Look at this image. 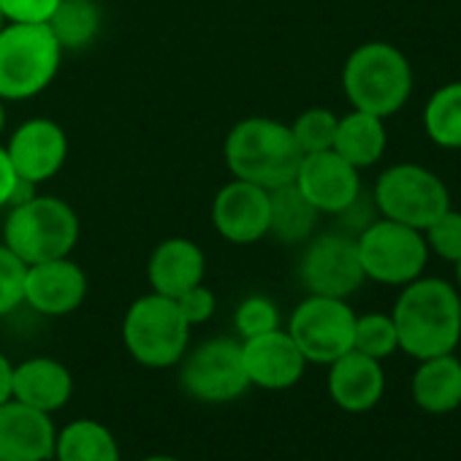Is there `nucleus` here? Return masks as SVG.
<instances>
[{"label":"nucleus","mask_w":461,"mask_h":461,"mask_svg":"<svg viewBox=\"0 0 461 461\" xmlns=\"http://www.w3.org/2000/svg\"><path fill=\"white\" fill-rule=\"evenodd\" d=\"M17 185V171L6 155V147L0 144V209H9V201H12V190Z\"/></svg>","instance_id":"obj_34"},{"label":"nucleus","mask_w":461,"mask_h":461,"mask_svg":"<svg viewBox=\"0 0 461 461\" xmlns=\"http://www.w3.org/2000/svg\"><path fill=\"white\" fill-rule=\"evenodd\" d=\"M423 131L437 147L461 149V82H447L429 95Z\"/></svg>","instance_id":"obj_26"},{"label":"nucleus","mask_w":461,"mask_h":461,"mask_svg":"<svg viewBox=\"0 0 461 461\" xmlns=\"http://www.w3.org/2000/svg\"><path fill=\"white\" fill-rule=\"evenodd\" d=\"M141 461H182V458H176V456H147Z\"/></svg>","instance_id":"obj_37"},{"label":"nucleus","mask_w":461,"mask_h":461,"mask_svg":"<svg viewBox=\"0 0 461 461\" xmlns=\"http://www.w3.org/2000/svg\"><path fill=\"white\" fill-rule=\"evenodd\" d=\"M356 312L348 299L307 296L288 318V334L299 345L307 364H331L353 350Z\"/></svg>","instance_id":"obj_10"},{"label":"nucleus","mask_w":461,"mask_h":461,"mask_svg":"<svg viewBox=\"0 0 461 461\" xmlns=\"http://www.w3.org/2000/svg\"><path fill=\"white\" fill-rule=\"evenodd\" d=\"M372 203L380 217L426 230L445 209H450L447 185L418 163L388 166L372 190Z\"/></svg>","instance_id":"obj_8"},{"label":"nucleus","mask_w":461,"mask_h":461,"mask_svg":"<svg viewBox=\"0 0 461 461\" xmlns=\"http://www.w3.org/2000/svg\"><path fill=\"white\" fill-rule=\"evenodd\" d=\"M190 329L176 299L147 294L139 296L122 318V345L141 366L168 369L187 353Z\"/></svg>","instance_id":"obj_6"},{"label":"nucleus","mask_w":461,"mask_h":461,"mask_svg":"<svg viewBox=\"0 0 461 461\" xmlns=\"http://www.w3.org/2000/svg\"><path fill=\"white\" fill-rule=\"evenodd\" d=\"M423 240L429 253L439 256L447 264H456L461 258V212L458 209H445L426 230Z\"/></svg>","instance_id":"obj_30"},{"label":"nucleus","mask_w":461,"mask_h":461,"mask_svg":"<svg viewBox=\"0 0 461 461\" xmlns=\"http://www.w3.org/2000/svg\"><path fill=\"white\" fill-rule=\"evenodd\" d=\"M337 122H339V117L331 109L312 106V109H304L291 122V131H294V139H296L299 149L304 155H310V152H323V149L334 147Z\"/></svg>","instance_id":"obj_28"},{"label":"nucleus","mask_w":461,"mask_h":461,"mask_svg":"<svg viewBox=\"0 0 461 461\" xmlns=\"http://www.w3.org/2000/svg\"><path fill=\"white\" fill-rule=\"evenodd\" d=\"M385 147H388V131H385L383 117L358 112V109L339 117L331 149L339 158H345L350 166H356L358 171L380 163V158L385 155Z\"/></svg>","instance_id":"obj_22"},{"label":"nucleus","mask_w":461,"mask_h":461,"mask_svg":"<svg viewBox=\"0 0 461 461\" xmlns=\"http://www.w3.org/2000/svg\"><path fill=\"white\" fill-rule=\"evenodd\" d=\"M412 402L431 415H447L461 407V361L453 353L423 358L412 375Z\"/></svg>","instance_id":"obj_21"},{"label":"nucleus","mask_w":461,"mask_h":461,"mask_svg":"<svg viewBox=\"0 0 461 461\" xmlns=\"http://www.w3.org/2000/svg\"><path fill=\"white\" fill-rule=\"evenodd\" d=\"M6 131V101L0 98V133Z\"/></svg>","instance_id":"obj_36"},{"label":"nucleus","mask_w":461,"mask_h":461,"mask_svg":"<svg viewBox=\"0 0 461 461\" xmlns=\"http://www.w3.org/2000/svg\"><path fill=\"white\" fill-rule=\"evenodd\" d=\"M79 214L58 195H33L9 206L4 220V242L23 264L66 258L79 242Z\"/></svg>","instance_id":"obj_4"},{"label":"nucleus","mask_w":461,"mask_h":461,"mask_svg":"<svg viewBox=\"0 0 461 461\" xmlns=\"http://www.w3.org/2000/svg\"><path fill=\"white\" fill-rule=\"evenodd\" d=\"M399 350L423 361L453 353L461 342V294L439 277H418L402 285L391 310Z\"/></svg>","instance_id":"obj_1"},{"label":"nucleus","mask_w":461,"mask_h":461,"mask_svg":"<svg viewBox=\"0 0 461 461\" xmlns=\"http://www.w3.org/2000/svg\"><path fill=\"white\" fill-rule=\"evenodd\" d=\"M242 364L250 385L264 391H288L307 369V358L285 329L242 339Z\"/></svg>","instance_id":"obj_16"},{"label":"nucleus","mask_w":461,"mask_h":461,"mask_svg":"<svg viewBox=\"0 0 461 461\" xmlns=\"http://www.w3.org/2000/svg\"><path fill=\"white\" fill-rule=\"evenodd\" d=\"M356 248L366 280L399 288L418 280L431 256L423 230L388 217L372 220L361 234H356Z\"/></svg>","instance_id":"obj_7"},{"label":"nucleus","mask_w":461,"mask_h":461,"mask_svg":"<svg viewBox=\"0 0 461 461\" xmlns=\"http://www.w3.org/2000/svg\"><path fill=\"white\" fill-rule=\"evenodd\" d=\"M63 47L50 25L6 23L0 28V98L31 101L58 77Z\"/></svg>","instance_id":"obj_5"},{"label":"nucleus","mask_w":461,"mask_h":461,"mask_svg":"<svg viewBox=\"0 0 461 461\" xmlns=\"http://www.w3.org/2000/svg\"><path fill=\"white\" fill-rule=\"evenodd\" d=\"M321 212L288 182L269 190V237L283 245H302L315 234Z\"/></svg>","instance_id":"obj_23"},{"label":"nucleus","mask_w":461,"mask_h":461,"mask_svg":"<svg viewBox=\"0 0 461 461\" xmlns=\"http://www.w3.org/2000/svg\"><path fill=\"white\" fill-rule=\"evenodd\" d=\"M58 429L50 412L9 399L0 404V461L55 458Z\"/></svg>","instance_id":"obj_17"},{"label":"nucleus","mask_w":461,"mask_h":461,"mask_svg":"<svg viewBox=\"0 0 461 461\" xmlns=\"http://www.w3.org/2000/svg\"><path fill=\"white\" fill-rule=\"evenodd\" d=\"M179 383L187 396L203 404H228L253 385L242 364V342L212 337L187 350L179 361Z\"/></svg>","instance_id":"obj_9"},{"label":"nucleus","mask_w":461,"mask_h":461,"mask_svg":"<svg viewBox=\"0 0 461 461\" xmlns=\"http://www.w3.org/2000/svg\"><path fill=\"white\" fill-rule=\"evenodd\" d=\"M209 220L230 245H256L269 237V190L245 179H230L212 198Z\"/></svg>","instance_id":"obj_12"},{"label":"nucleus","mask_w":461,"mask_h":461,"mask_svg":"<svg viewBox=\"0 0 461 461\" xmlns=\"http://www.w3.org/2000/svg\"><path fill=\"white\" fill-rule=\"evenodd\" d=\"M299 280L304 291L312 296H334V299L353 296L366 283L356 237L350 234L310 237L299 258Z\"/></svg>","instance_id":"obj_11"},{"label":"nucleus","mask_w":461,"mask_h":461,"mask_svg":"<svg viewBox=\"0 0 461 461\" xmlns=\"http://www.w3.org/2000/svg\"><path fill=\"white\" fill-rule=\"evenodd\" d=\"M60 0H0V12L6 23H31L44 25L55 14Z\"/></svg>","instance_id":"obj_32"},{"label":"nucleus","mask_w":461,"mask_h":461,"mask_svg":"<svg viewBox=\"0 0 461 461\" xmlns=\"http://www.w3.org/2000/svg\"><path fill=\"white\" fill-rule=\"evenodd\" d=\"M294 185L321 214H342L361 195L358 168L334 149L304 155Z\"/></svg>","instance_id":"obj_14"},{"label":"nucleus","mask_w":461,"mask_h":461,"mask_svg":"<svg viewBox=\"0 0 461 461\" xmlns=\"http://www.w3.org/2000/svg\"><path fill=\"white\" fill-rule=\"evenodd\" d=\"M25 272L28 264H23L0 242V318L12 315L17 307L25 304Z\"/></svg>","instance_id":"obj_31"},{"label":"nucleus","mask_w":461,"mask_h":461,"mask_svg":"<svg viewBox=\"0 0 461 461\" xmlns=\"http://www.w3.org/2000/svg\"><path fill=\"white\" fill-rule=\"evenodd\" d=\"M206 258L203 250L185 237L163 240L147 261V283L152 294L176 299L193 285L203 283Z\"/></svg>","instance_id":"obj_20"},{"label":"nucleus","mask_w":461,"mask_h":461,"mask_svg":"<svg viewBox=\"0 0 461 461\" xmlns=\"http://www.w3.org/2000/svg\"><path fill=\"white\" fill-rule=\"evenodd\" d=\"M234 329L242 339L280 329V310L269 296H248L234 312Z\"/></svg>","instance_id":"obj_29"},{"label":"nucleus","mask_w":461,"mask_h":461,"mask_svg":"<svg viewBox=\"0 0 461 461\" xmlns=\"http://www.w3.org/2000/svg\"><path fill=\"white\" fill-rule=\"evenodd\" d=\"M101 23L104 20L95 0H60L47 25L60 41L63 52H77L95 41Z\"/></svg>","instance_id":"obj_25"},{"label":"nucleus","mask_w":461,"mask_h":461,"mask_svg":"<svg viewBox=\"0 0 461 461\" xmlns=\"http://www.w3.org/2000/svg\"><path fill=\"white\" fill-rule=\"evenodd\" d=\"M176 304H179V310H182V315H185V321H187L190 326L206 323V321L214 315V310H217L214 291L206 288L203 283H198V285H193L190 291H185L182 296H176Z\"/></svg>","instance_id":"obj_33"},{"label":"nucleus","mask_w":461,"mask_h":461,"mask_svg":"<svg viewBox=\"0 0 461 461\" xmlns=\"http://www.w3.org/2000/svg\"><path fill=\"white\" fill-rule=\"evenodd\" d=\"M6 155L17 176L44 185L58 176L68 160V133L63 131V125L47 117L25 120L9 136Z\"/></svg>","instance_id":"obj_13"},{"label":"nucleus","mask_w":461,"mask_h":461,"mask_svg":"<svg viewBox=\"0 0 461 461\" xmlns=\"http://www.w3.org/2000/svg\"><path fill=\"white\" fill-rule=\"evenodd\" d=\"M329 396L345 412H369L385 393V372L377 358L348 350L329 364Z\"/></svg>","instance_id":"obj_18"},{"label":"nucleus","mask_w":461,"mask_h":461,"mask_svg":"<svg viewBox=\"0 0 461 461\" xmlns=\"http://www.w3.org/2000/svg\"><path fill=\"white\" fill-rule=\"evenodd\" d=\"M90 291L85 269L66 258L31 264L25 272V304L47 318H63L77 312Z\"/></svg>","instance_id":"obj_15"},{"label":"nucleus","mask_w":461,"mask_h":461,"mask_svg":"<svg viewBox=\"0 0 461 461\" xmlns=\"http://www.w3.org/2000/svg\"><path fill=\"white\" fill-rule=\"evenodd\" d=\"M453 267H456V283H458V291H461V258Z\"/></svg>","instance_id":"obj_38"},{"label":"nucleus","mask_w":461,"mask_h":461,"mask_svg":"<svg viewBox=\"0 0 461 461\" xmlns=\"http://www.w3.org/2000/svg\"><path fill=\"white\" fill-rule=\"evenodd\" d=\"M6 25V17H4V12H0V28H4Z\"/></svg>","instance_id":"obj_39"},{"label":"nucleus","mask_w":461,"mask_h":461,"mask_svg":"<svg viewBox=\"0 0 461 461\" xmlns=\"http://www.w3.org/2000/svg\"><path fill=\"white\" fill-rule=\"evenodd\" d=\"M74 396L71 369L50 356H33L12 369V399L25 402L41 412H58Z\"/></svg>","instance_id":"obj_19"},{"label":"nucleus","mask_w":461,"mask_h":461,"mask_svg":"<svg viewBox=\"0 0 461 461\" xmlns=\"http://www.w3.org/2000/svg\"><path fill=\"white\" fill-rule=\"evenodd\" d=\"M12 369L14 364L0 353V404L12 399Z\"/></svg>","instance_id":"obj_35"},{"label":"nucleus","mask_w":461,"mask_h":461,"mask_svg":"<svg viewBox=\"0 0 461 461\" xmlns=\"http://www.w3.org/2000/svg\"><path fill=\"white\" fill-rule=\"evenodd\" d=\"M412 66L407 55L388 41L356 47L342 66V90L353 109L383 120L402 112L412 95Z\"/></svg>","instance_id":"obj_3"},{"label":"nucleus","mask_w":461,"mask_h":461,"mask_svg":"<svg viewBox=\"0 0 461 461\" xmlns=\"http://www.w3.org/2000/svg\"><path fill=\"white\" fill-rule=\"evenodd\" d=\"M58 461H120V445L109 426L93 418H77L58 431Z\"/></svg>","instance_id":"obj_24"},{"label":"nucleus","mask_w":461,"mask_h":461,"mask_svg":"<svg viewBox=\"0 0 461 461\" xmlns=\"http://www.w3.org/2000/svg\"><path fill=\"white\" fill-rule=\"evenodd\" d=\"M222 155L230 176L267 190L294 182L304 158L291 125L272 117L240 120L225 136Z\"/></svg>","instance_id":"obj_2"},{"label":"nucleus","mask_w":461,"mask_h":461,"mask_svg":"<svg viewBox=\"0 0 461 461\" xmlns=\"http://www.w3.org/2000/svg\"><path fill=\"white\" fill-rule=\"evenodd\" d=\"M353 350L369 356V358H388L399 350V337L393 318L385 312H366L356 315V329H353Z\"/></svg>","instance_id":"obj_27"}]
</instances>
